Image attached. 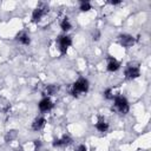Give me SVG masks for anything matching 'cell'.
Returning <instances> with one entry per match:
<instances>
[{"instance_id":"obj_1","label":"cell","mask_w":151,"mask_h":151,"mask_svg":"<svg viewBox=\"0 0 151 151\" xmlns=\"http://www.w3.org/2000/svg\"><path fill=\"white\" fill-rule=\"evenodd\" d=\"M88 90H90V81H88L85 77H79V78L72 84V86H71V88H70V93H71L73 97L78 98L79 96L87 93Z\"/></svg>"},{"instance_id":"obj_2","label":"cell","mask_w":151,"mask_h":151,"mask_svg":"<svg viewBox=\"0 0 151 151\" xmlns=\"http://www.w3.org/2000/svg\"><path fill=\"white\" fill-rule=\"evenodd\" d=\"M113 107L119 114H126L130 111V103L123 94H118L113 98Z\"/></svg>"},{"instance_id":"obj_3","label":"cell","mask_w":151,"mask_h":151,"mask_svg":"<svg viewBox=\"0 0 151 151\" xmlns=\"http://www.w3.org/2000/svg\"><path fill=\"white\" fill-rule=\"evenodd\" d=\"M72 42H73V40H72L71 35H68L67 33H63V34L58 35V38L55 40V45H57V48L60 52V54H66L67 50L72 46Z\"/></svg>"},{"instance_id":"obj_4","label":"cell","mask_w":151,"mask_h":151,"mask_svg":"<svg viewBox=\"0 0 151 151\" xmlns=\"http://www.w3.org/2000/svg\"><path fill=\"white\" fill-rule=\"evenodd\" d=\"M124 77L129 80H134L140 77V67L136 63H130L124 70Z\"/></svg>"},{"instance_id":"obj_5","label":"cell","mask_w":151,"mask_h":151,"mask_svg":"<svg viewBox=\"0 0 151 151\" xmlns=\"http://www.w3.org/2000/svg\"><path fill=\"white\" fill-rule=\"evenodd\" d=\"M53 107H54V103L51 99V97H42L38 103V109L41 113L50 112V111H52Z\"/></svg>"},{"instance_id":"obj_6","label":"cell","mask_w":151,"mask_h":151,"mask_svg":"<svg viewBox=\"0 0 151 151\" xmlns=\"http://www.w3.org/2000/svg\"><path fill=\"white\" fill-rule=\"evenodd\" d=\"M46 13H47V7L44 4L37 6L33 9V12H32V17H31L32 18V21L33 22H40L42 20V18L46 15Z\"/></svg>"},{"instance_id":"obj_7","label":"cell","mask_w":151,"mask_h":151,"mask_svg":"<svg viewBox=\"0 0 151 151\" xmlns=\"http://www.w3.org/2000/svg\"><path fill=\"white\" fill-rule=\"evenodd\" d=\"M70 144H72V138L67 134H64L59 138H55L53 142H52V146L55 147V149H61V147H66L68 146Z\"/></svg>"},{"instance_id":"obj_8","label":"cell","mask_w":151,"mask_h":151,"mask_svg":"<svg viewBox=\"0 0 151 151\" xmlns=\"http://www.w3.org/2000/svg\"><path fill=\"white\" fill-rule=\"evenodd\" d=\"M118 41H119V44H120L123 47L129 48V47H132V46L134 45V42H136V38H134L133 35H131V34H126V33H124V34H120V35H119Z\"/></svg>"},{"instance_id":"obj_9","label":"cell","mask_w":151,"mask_h":151,"mask_svg":"<svg viewBox=\"0 0 151 151\" xmlns=\"http://www.w3.org/2000/svg\"><path fill=\"white\" fill-rule=\"evenodd\" d=\"M120 67H122V64H120L119 60H117L113 57H109L107 58V63H106V70H107V72L114 73V72L119 71Z\"/></svg>"},{"instance_id":"obj_10","label":"cell","mask_w":151,"mask_h":151,"mask_svg":"<svg viewBox=\"0 0 151 151\" xmlns=\"http://www.w3.org/2000/svg\"><path fill=\"white\" fill-rule=\"evenodd\" d=\"M45 125H46V118L44 116H38L33 119V122L31 124V129L33 131L38 132V131H41L45 127Z\"/></svg>"},{"instance_id":"obj_11","label":"cell","mask_w":151,"mask_h":151,"mask_svg":"<svg viewBox=\"0 0 151 151\" xmlns=\"http://www.w3.org/2000/svg\"><path fill=\"white\" fill-rule=\"evenodd\" d=\"M15 40L20 44V45H24V46H28L31 44V37L27 32L25 31H20L17 35H15Z\"/></svg>"},{"instance_id":"obj_12","label":"cell","mask_w":151,"mask_h":151,"mask_svg":"<svg viewBox=\"0 0 151 151\" xmlns=\"http://www.w3.org/2000/svg\"><path fill=\"white\" fill-rule=\"evenodd\" d=\"M94 127H96V130H97L98 132L105 133V132H107V131H109V129H110V124H109L105 119L99 118V119L97 120V123L94 124Z\"/></svg>"},{"instance_id":"obj_13","label":"cell","mask_w":151,"mask_h":151,"mask_svg":"<svg viewBox=\"0 0 151 151\" xmlns=\"http://www.w3.org/2000/svg\"><path fill=\"white\" fill-rule=\"evenodd\" d=\"M59 27L63 31V33H67V32H70L72 29V22L67 17H64L59 21Z\"/></svg>"},{"instance_id":"obj_14","label":"cell","mask_w":151,"mask_h":151,"mask_svg":"<svg viewBox=\"0 0 151 151\" xmlns=\"http://www.w3.org/2000/svg\"><path fill=\"white\" fill-rule=\"evenodd\" d=\"M58 90H59V86H58V85H54V84L46 85V86L44 87V91H42L44 94H42V96H44V97H52V96L57 94Z\"/></svg>"},{"instance_id":"obj_15","label":"cell","mask_w":151,"mask_h":151,"mask_svg":"<svg viewBox=\"0 0 151 151\" xmlns=\"http://www.w3.org/2000/svg\"><path fill=\"white\" fill-rule=\"evenodd\" d=\"M118 94H119V93L116 92L114 87H107V88H105V91H104V98H105L106 100H113V98H114L116 96H118Z\"/></svg>"},{"instance_id":"obj_16","label":"cell","mask_w":151,"mask_h":151,"mask_svg":"<svg viewBox=\"0 0 151 151\" xmlns=\"http://www.w3.org/2000/svg\"><path fill=\"white\" fill-rule=\"evenodd\" d=\"M79 9L81 12H88L90 9H92V4L90 1H80L79 2Z\"/></svg>"},{"instance_id":"obj_17","label":"cell","mask_w":151,"mask_h":151,"mask_svg":"<svg viewBox=\"0 0 151 151\" xmlns=\"http://www.w3.org/2000/svg\"><path fill=\"white\" fill-rule=\"evenodd\" d=\"M77 151H87V146L85 144H80V145H78Z\"/></svg>"},{"instance_id":"obj_18","label":"cell","mask_w":151,"mask_h":151,"mask_svg":"<svg viewBox=\"0 0 151 151\" xmlns=\"http://www.w3.org/2000/svg\"><path fill=\"white\" fill-rule=\"evenodd\" d=\"M139 151H142V150H139Z\"/></svg>"}]
</instances>
